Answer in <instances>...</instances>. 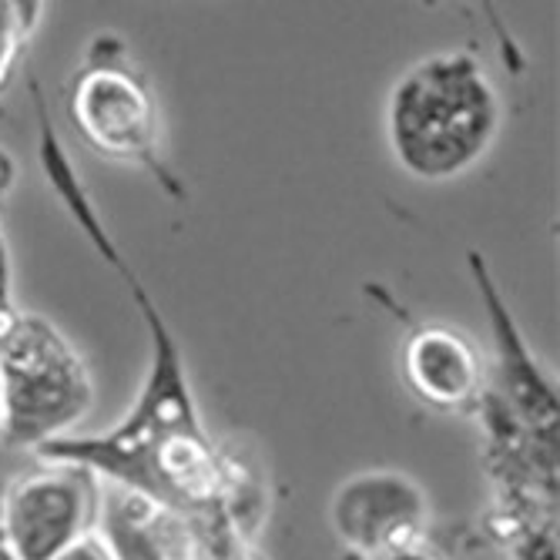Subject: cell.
<instances>
[{
    "mask_svg": "<svg viewBox=\"0 0 560 560\" xmlns=\"http://www.w3.org/2000/svg\"><path fill=\"white\" fill-rule=\"evenodd\" d=\"M503 125L500 94L470 50H436L406 68L386 101V141L417 182H453L493 148Z\"/></svg>",
    "mask_w": 560,
    "mask_h": 560,
    "instance_id": "cell-1",
    "label": "cell"
},
{
    "mask_svg": "<svg viewBox=\"0 0 560 560\" xmlns=\"http://www.w3.org/2000/svg\"><path fill=\"white\" fill-rule=\"evenodd\" d=\"M94 406V380L78 346L37 313L0 326V443L24 453L78 433Z\"/></svg>",
    "mask_w": 560,
    "mask_h": 560,
    "instance_id": "cell-2",
    "label": "cell"
},
{
    "mask_svg": "<svg viewBox=\"0 0 560 560\" xmlns=\"http://www.w3.org/2000/svg\"><path fill=\"white\" fill-rule=\"evenodd\" d=\"M68 118L74 135L97 155L151 172L168 195L182 198V178L162 148V112L148 74L115 34H97L84 65L68 84Z\"/></svg>",
    "mask_w": 560,
    "mask_h": 560,
    "instance_id": "cell-3",
    "label": "cell"
},
{
    "mask_svg": "<svg viewBox=\"0 0 560 560\" xmlns=\"http://www.w3.org/2000/svg\"><path fill=\"white\" fill-rule=\"evenodd\" d=\"M101 480L65 460H40L14 474L4 497V534L21 560H55L97 530Z\"/></svg>",
    "mask_w": 560,
    "mask_h": 560,
    "instance_id": "cell-4",
    "label": "cell"
},
{
    "mask_svg": "<svg viewBox=\"0 0 560 560\" xmlns=\"http://www.w3.org/2000/svg\"><path fill=\"white\" fill-rule=\"evenodd\" d=\"M332 527L339 540L360 557H373L396 544L427 537V493L402 474L349 477L332 497Z\"/></svg>",
    "mask_w": 560,
    "mask_h": 560,
    "instance_id": "cell-5",
    "label": "cell"
},
{
    "mask_svg": "<svg viewBox=\"0 0 560 560\" xmlns=\"http://www.w3.org/2000/svg\"><path fill=\"white\" fill-rule=\"evenodd\" d=\"M402 383L436 413H470L487 396V363L477 342L456 326L423 323L399 355Z\"/></svg>",
    "mask_w": 560,
    "mask_h": 560,
    "instance_id": "cell-6",
    "label": "cell"
},
{
    "mask_svg": "<svg viewBox=\"0 0 560 560\" xmlns=\"http://www.w3.org/2000/svg\"><path fill=\"white\" fill-rule=\"evenodd\" d=\"M101 537L108 540L115 560H168L162 540L151 530L148 517L138 511V503L125 490L101 493Z\"/></svg>",
    "mask_w": 560,
    "mask_h": 560,
    "instance_id": "cell-7",
    "label": "cell"
},
{
    "mask_svg": "<svg viewBox=\"0 0 560 560\" xmlns=\"http://www.w3.org/2000/svg\"><path fill=\"white\" fill-rule=\"evenodd\" d=\"M27 40H31V34L24 31L18 11L11 8V0H0V91L11 84Z\"/></svg>",
    "mask_w": 560,
    "mask_h": 560,
    "instance_id": "cell-8",
    "label": "cell"
},
{
    "mask_svg": "<svg viewBox=\"0 0 560 560\" xmlns=\"http://www.w3.org/2000/svg\"><path fill=\"white\" fill-rule=\"evenodd\" d=\"M14 313H18V302H14V259H11V245L4 238V229H0V326H4Z\"/></svg>",
    "mask_w": 560,
    "mask_h": 560,
    "instance_id": "cell-9",
    "label": "cell"
},
{
    "mask_svg": "<svg viewBox=\"0 0 560 560\" xmlns=\"http://www.w3.org/2000/svg\"><path fill=\"white\" fill-rule=\"evenodd\" d=\"M363 560H446L427 537H417V540H406V544H396L389 550H380L373 557H363Z\"/></svg>",
    "mask_w": 560,
    "mask_h": 560,
    "instance_id": "cell-10",
    "label": "cell"
},
{
    "mask_svg": "<svg viewBox=\"0 0 560 560\" xmlns=\"http://www.w3.org/2000/svg\"><path fill=\"white\" fill-rule=\"evenodd\" d=\"M55 560H115V553H112L108 540L94 530V534L81 537L78 544H71V547H68L61 557H55Z\"/></svg>",
    "mask_w": 560,
    "mask_h": 560,
    "instance_id": "cell-11",
    "label": "cell"
},
{
    "mask_svg": "<svg viewBox=\"0 0 560 560\" xmlns=\"http://www.w3.org/2000/svg\"><path fill=\"white\" fill-rule=\"evenodd\" d=\"M18 453H24V450H14L8 443H0V524H4V497H8V487H11L14 474L21 470Z\"/></svg>",
    "mask_w": 560,
    "mask_h": 560,
    "instance_id": "cell-12",
    "label": "cell"
},
{
    "mask_svg": "<svg viewBox=\"0 0 560 560\" xmlns=\"http://www.w3.org/2000/svg\"><path fill=\"white\" fill-rule=\"evenodd\" d=\"M18 178H21V165L18 159L11 155V151L0 144V206L11 198V191L18 188Z\"/></svg>",
    "mask_w": 560,
    "mask_h": 560,
    "instance_id": "cell-13",
    "label": "cell"
},
{
    "mask_svg": "<svg viewBox=\"0 0 560 560\" xmlns=\"http://www.w3.org/2000/svg\"><path fill=\"white\" fill-rule=\"evenodd\" d=\"M11 8L18 11V18H21L24 31H27V34H34V31H37V24H40V18H44V0H11Z\"/></svg>",
    "mask_w": 560,
    "mask_h": 560,
    "instance_id": "cell-14",
    "label": "cell"
},
{
    "mask_svg": "<svg viewBox=\"0 0 560 560\" xmlns=\"http://www.w3.org/2000/svg\"><path fill=\"white\" fill-rule=\"evenodd\" d=\"M0 560H21V557H18V550H14V544L8 540L4 527H0Z\"/></svg>",
    "mask_w": 560,
    "mask_h": 560,
    "instance_id": "cell-15",
    "label": "cell"
},
{
    "mask_svg": "<svg viewBox=\"0 0 560 560\" xmlns=\"http://www.w3.org/2000/svg\"><path fill=\"white\" fill-rule=\"evenodd\" d=\"M0 118H4V108H0Z\"/></svg>",
    "mask_w": 560,
    "mask_h": 560,
    "instance_id": "cell-16",
    "label": "cell"
}]
</instances>
